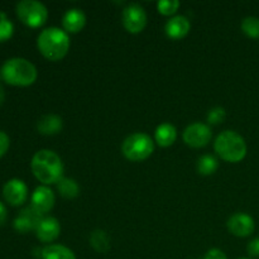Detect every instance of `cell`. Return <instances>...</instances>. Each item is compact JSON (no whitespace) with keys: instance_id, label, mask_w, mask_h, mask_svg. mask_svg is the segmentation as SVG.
<instances>
[{"instance_id":"obj_9","label":"cell","mask_w":259,"mask_h":259,"mask_svg":"<svg viewBox=\"0 0 259 259\" xmlns=\"http://www.w3.org/2000/svg\"><path fill=\"white\" fill-rule=\"evenodd\" d=\"M3 196L5 201L12 206H20L28 197V187L24 181L19 179H12L3 186Z\"/></svg>"},{"instance_id":"obj_28","label":"cell","mask_w":259,"mask_h":259,"mask_svg":"<svg viewBox=\"0 0 259 259\" xmlns=\"http://www.w3.org/2000/svg\"><path fill=\"white\" fill-rule=\"evenodd\" d=\"M247 250L250 257H259V238H254L248 243Z\"/></svg>"},{"instance_id":"obj_27","label":"cell","mask_w":259,"mask_h":259,"mask_svg":"<svg viewBox=\"0 0 259 259\" xmlns=\"http://www.w3.org/2000/svg\"><path fill=\"white\" fill-rule=\"evenodd\" d=\"M202 259H228V257L223 250L218 249V248H212V249L207 250Z\"/></svg>"},{"instance_id":"obj_29","label":"cell","mask_w":259,"mask_h":259,"mask_svg":"<svg viewBox=\"0 0 259 259\" xmlns=\"http://www.w3.org/2000/svg\"><path fill=\"white\" fill-rule=\"evenodd\" d=\"M7 218H8V212H7V207L4 206L2 201H0V227L7 222Z\"/></svg>"},{"instance_id":"obj_13","label":"cell","mask_w":259,"mask_h":259,"mask_svg":"<svg viewBox=\"0 0 259 259\" xmlns=\"http://www.w3.org/2000/svg\"><path fill=\"white\" fill-rule=\"evenodd\" d=\"M61 225L56 218L45 217L35 229V235L43 243H52L60 237Z\"/></svg>"},{"instance_id":"obj_5","label":"cell","mask_w":259,"mask_h":259,"mask_svg":"<svg viewBox=\"0 0 259 259\" xmlns=\"http://www.w3.org/2000/svg\"><path fill=\"white\" fill-rule=\"evenodd\" d=\"M154 151V142L148 134L133 133L126 137L121 144L124 157L132 162H142L149 158Z\"/></svg>"},{"instance_id":"obj_8","label":"cell","mask_w":259,"mask_h":259,"mask_svg":"<svg viewBox=\"0 0 259 259\" xmlns=\"http://www.w3.org/2000/svg\"><path fill=\"white\" fill-rule=\"evenodd\" d=\"M212 132L209 125L204 123H192L184 131V142L191 148H202L211 141Z\"/></svg>"},{"instance_id":"obj_11","label":"cell","mask_w":259,"mask_h":259,"mask_svg":"<svg viewBox=\"0 0 259 259\" xmlns=\"http://www.w3.org/2000/svg\"><path fill=\"white\" fill-rule=\"evenodd\" d=\"M56 197L52 190L46 185L35 187L33 191L32 197H30V206L37 210L39 214L45 215L50 212L55 206Z\"/></svg>"},{"instance_id":"obj_12","label":"cell","mask_w":259,"mask_h":259,"mask_svg":"<svg viewBox=\"0 0 259 259\" xmlns=\"http://www.w3.org/2000/svg\"><path fill=\"white\" fill-rule=\"evenodd\" d=\"M43 218L45 217L39 214L37 210L33 209L32 206H27L23 210H20L13 225H14V229L17 232L22 233V234L30 232V230H34L35 232L38 224H39Z\"/></svg>"},{"instance_id":"obj_26","label":"cell","mask_w":259,"mask_h":259,"mask_svg":"<svg viewBox=\"0 0 259 259\" xmlns=\"http://www.w3.org/2000/svg\"><path fill=\"white\" fill-rule=\"evenodd\" d=\"M9 146H10L9 137H8L7 133L0 131V157L4 156V154L7 153L8 149H9Z\"/></svg>"},{"instance_id":"obj_23","label":"cell","mask_w":259,"mask_h":259,"mask_svg":"<svg viewBox=\"0 0 259 259\" xmlns=\"http://www.w3.org/2000/svg\"><path fill=\"white\" fill-rule=\"evenodd\" d=\"M14 33V25L7 18V14L0 12V42H5L9 38H12Z\"/></svg>"},{"instance_id":"obj_3","label":"cell","mask_w":259,"mask_h":259,"mask_svg":"<svg viewBox=\"0 0 259 259\" xmlns=\"http://www.w3.org/2000/svg\"><path fill=\"white\" fill-rule=\"evenodd\" d=\"M37 68L30 61L22 57H13L5 61L0 68V77L13 86H30L37 80Z\"/></svg>"},{"instance_id":"obj_25","label":"cell","mask_w":259,"mask_h":259,"mask_svg":"<svg viewBox=\"0 0 259 259\" xmlns=\"http://www.w3.org/2000/svg\"><path fill=\"white\" fill-rule=\"evenodd\" d=\"M225 116H227V113H225V109L222 108V106H217V108H212L211 110H209L207 113V121L210 124H217L223 123L225 120Z\"/></svg>"},{"instance_id":"obj_6","label":"cell","mask_w":259,"mask_h":259,"mask_svg":"<svg viewBox=\"0 0 259 259\" xmlns=\"http://www.w3.org/2000/svg\"><path fill=\"white\" fill-rule=\"evenodd\" d=\"M17 15L22 23L30 28L42 27L48 18V10L37 0H22L17 4Z\"/></svg>"},{"instance_id":"obj_20","label":"cell","mask_w":259,"mask_h":259,"mask_svg":"<svg viewBox=\"0 0 259 259\" xmlns=\"http://www.w3.org/2000/svg\"><path fill=\"white\" fill-rule=\"evenodd\" d=\"M56 185H57L58 192H60L63 199H75L80 194L78 184L73 179H70V177H62Z\"/></svg>"},{"instance_id":"obj_16","label":"cell","mask_w":259,"mask_h":259,"mask_svg":"<svg viewBox=\"0 0 259 259\" xmlns=\"http://www.w3.org/2000/svg\"><path fill=\"white\" fill-rule=\"evenodd\" d=\"M63 128L62 118L56 114H46L38 120L37 129L43 136H55L58 134Z\"/></svg>"},{"instance_id":"obj_7","label":"cell","mask_w":259,"mask_h":259,"mask_svg":"<svg viewBox=\"0 0 259 259\" xmlns=\"http://www.w3.org/2000/svg\"><path fill=\"white\" fill-rule=\"evenodd\" d=\"M121 23L126 32L138 34L147 25V13L141 5L131 4L121 13Z\"/></svg>"},{"instance_id":"obj_1","label":"cell","mask_w":259,"mask_h":259,"mask_svg":"<svg viewBox=\"0 0 259 259\" xmlns=\"http://www.w3.org/2000/svg\"><path fill=\"white\" fill-rule=\"evenodd\" d=\"M30 169L35 179L43 185L57 184L63 175V163L61 157L51 149H40L33 156Z\"/></svg>"},{"instance_id":"obj_4","label":"cell","mask_w":259,"mask_h":259,"mask_svg":"<svg viewBox=\"0 0 259 259\" xmlns=\"http://www.w3.org/2000/svg\"><path fill=\"white\" fill-rule=\"evenodd\" d=\"M214 149L223 161L232 163H238L247 156V143L244 138L234 131L222 132L215 139Z\"/></svg>"},{"instance_id":"obj_10","label":"cell","mask_w":259,"mask_h":259,"mask_svg":"<svg viewBox=\"0 0 259 259\" xmlns=\"http://www.w3.org/2000/svg\"><path fill=\"white\" fill-rule=\"evenodd\" d=\"M228 230L239 238L249 237L254 232V219L245 212H235L227 223Z\"/></svg>"},{"instance_id":"obj_2","label":"cell","mask_w":259,"mask_h":259,"mask_svg":"<svg viewBox=\"0 0 259 259\" xmlns=\"http://www.w3.org/2000/svg\"><path fill=\"white\" fill-rule=\"evenodd\" d=\"M70 37L66 30L57 27L43 29L37 38V47L40 55L50 61H60L70 50Z\"/></svg>"},{"instance_id":"obj_24","label":"cell","mask_w":259,"mask_h":259,"mask_svg":"<svg viewBox=\"0 0 259 259\" xmlns=\"http://www.w3.org/2000/svg\"><path fill=\"white\" fill-rule=\"evenodd\" d=\"M180 5H181V3L179 0H159L157 3V9H158L159 14L169 17L179 10Z\"/></svg>"},{"instance_id":"obj_19","label":"cell","mask_w":259,"mask_h":259,"mask_svg":"<svg viewBox=\"0 0 259 259\" xmlns=\"http://www.w3.org/2000/svg\"><path fill=\"white\" fill-rule=\"evenodd\" d=\"M90 245L95 252L108 253L110 249V238H109L108 233L103 229L94 230L90 234Z\"/></svg>"},{"instance_id":"obj_14","label":"cell","mask_w":259,"mask_h":259,"mask_svg":"<svg viewBox=\"0 0 259 259\" xmlns=\"http://www.w3.org/2000/svg\"><path fill=\"white\" fill-rule=\"evenodd\" d=\"M191 28V23H190L189 18L185 15H175L171 19L167 20L166 25H164V32H166L167 37L171 39H182L186 37Z\"/></svg>"},{"instance_id":"obj_17","label":"cell","mask_w":259,"mask_h":259,"mask_svg":"<svg viewBox=\"0 0 259 259\" xmlns=\"http://www.w3.org/2000/svg\"><path fill=\"white\" fill-rule=\"evenodd\" d=\"M177 139V129L169 123L159 124L154 132V141L162 148L171 147Z\"/></svg>"},{"instance_id":"obj_22","label":"cell","mask_w":259,"mask_h":259,"mask_svg":"<svg viewBox=\"0 0 259 259\" xmlns=\"http://www.w3.org/2000/svg\"><path fill=\"white\" fill-rule=\"evenodd\" d=\"M243 33L249 38H259V18L247 17L242 20L240 24Z\"/></svg>"},{"instance_id":"obj_15","label":"cell","mask_w":259,"mask_h":259,"mask_svg":"<svg viewBox=\"0 0 259 259\" xmlns=\"http://www.w3.org/2000/svg\"><path fill=\"white\" fill-rule=\"evenodd\" d=\"M86 24V15L81 9H70L62 18L63 30L67 33H78Z\"/></svg>"},{"instance_id":"obj_21","label":"cell","mask_w":259,"mask_h":259,"mask_svg":"<svg viewBox=\"0 0 259 259\" xmlns=\"http://www.w3.org/2000/svg\"><path fill=\"white\" fill-rule=\"evenodd\" d=\"M196 168L197 172L202 175V176H210V175H214L218 171L219 162L211 154H204V156H201L197 159Z\"/></svg>"},{"instance_id":"obj_31","label":"cell","mask_w":259,"mask_h":259,"mask_svg":"<svg viewBox=\"0 0 259 259\" xmlns=\"http://www.w3.org/2000/svg\"><path fill=\"white\" fill-rule=\"evenodd\" d=\"M238 259H252V258H245V257H242V258H238Z\"/></svg>"},{"instance_id":"obj_30","label":"cell","mask_w":259,"mask_h":259,"mask_svg":"<svg viewBox=\"0 0 259 259\" xmlns=\"http://www.w3.org/2000/svg\"><path fill=\"white\" fill-rule=\"evenodd\" d=\"M4 100H5V91H4V88L0 85V105L4 103Z\"/></svg>"},{"instance_id":"obj_18","label":"cell","mask_w":259,"mask_h":259,"mask_svg":"<svg viewBox=\"0 0 259 259\" xmlns=\"http://www.w3.org/2000/svg\"><path fill=\"white\" fill-rule=\"evenodd\" d=\"M42 259H76L75 253L62 244H48L42 249Z\"/></svg>"}]
</instances>
